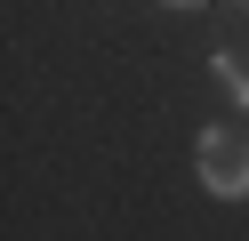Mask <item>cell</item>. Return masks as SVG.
I'll return each instance as SVG.
<instances>
[{"label": "cell", "mask_w": 249, "mask_h": 241, "mask_svg": "<svg viewBox=\"0 0 249 241\" xmlns=\"http://www.w3.org/2000/svg\"><path fill=\"white\" fill-rule=\"evenodd\" d=\"M193 177H201V193H217V201H249V112H241V121H209V129H201Z\"/></svg>", "instance_id": "6da1fadb"}, {"label": "cell", "mask_w": 249, "mask_h": 241, "mask_svg": "<svg viewBox=\"0 0 249 241\" xmlns=\"http://www.w3.org/2000/svg\"><path fill=\"white\" fill-rule=\"evenodd\" d=\"M209 64H217V89H225V96H233V105H241V112H249V56H241V48H217V56H209Z\"/></svg>", "instance_id": "7a4b0ae2"}, {"label": "cell", "mask_w": 249, "mask_h": 241, "mask_svg": "<svg viewBox=\"0 0 249 241\" xmlns=\"http://www.w3.org/2000/svg\"><path fill=\"white\" fill-rule=\"evenodd\" d=\"M169 8H201V0H169Z\"/></svg>", "instance_id": "3957f363"}]
</instances>
